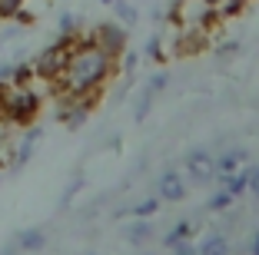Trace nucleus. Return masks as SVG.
Returning a JSON list of instances; mask_svg holds the SVG:
<instances>
[{"label":"nucleus","instance_id":"f03ea898","mask_svg":"<svg viewBox=\"0 0 259 255\" xmlns=\"http://www.w3.org/2000/svg\"><path fill=\"white\" fill-rule=\"evenodd\" d=\"M0 116L17 129L33 126L40 116V93L33 90V83L30 86H10L7 83V90L0 96Z\"/></svg>","mask_w":259,"mask_h":255},{"label":"nucleus","instance_id":"f257e3e1","mask_svg":"<svg viewBox=\"0 0 259 255\" xmlns=\"http://www.w3.org/2000/svg\"><path fill=\"white\" fill-rule=\"evenodd\" d=\"M116 60L107 50H100L90 37H76L73 50H70V60L63 67L60 80L54 83L57 93L63 96H87V93H100L103 83L113 76Z\"/></svg>","mask_w":259,"mask_h":255},{"label":"nucleus","instance_id":"4be33fe9","mask_svg":"<svg viewBox=\"0 0 259 255\" xmlns=\"http://www.w3.org/2000/svg\"><path fill=\"white\" fill-rule=\"evenodd\" d=\"M4 255H17V245H7V252H4Z\"/></svg>","mask_w":259,"mask_h":255},{"label":"nucleus","instance_id":"9d476101","mask_svg":"<svg viewBox=\"0 0 259 255\" xmlns=\"http://www.w3.org/2000/svg\"><path fill=\"white\" fill-rule=\"evenodd\" d=\"M17 245L27 248V252H40V248H44V232H40V229H23Z\"/></svg>","mask_w":259,"mask_h":255},{"label":"nucleus","instance_id":"ddd939ff","mask_svg":"<svg viewBox=\"0 0 259 255\" xmlns=\"http://www.w3.org/2000/svg\"><path fill=\"white\" fill-rule=\"evenodd\" d=\"M226 179H229V189H226L229 195H236L246 189V173H226Z\"/></svg>","mask_w":259,"mask_h":255},{"label":"nucleus","instance_id":"0eeeda50","mask_svg":"<svg viewBox=\"0 0 259 255\" xmlns=\"http://www.w3.org/2000/svg\"><path fill=\"white\" fill-rule=\"evenodd\" d=\"M199 255H229V242L223 239V235H206L203 242H199V248H196Z\"/></svg>","mask_w":259,"mask_h":255},{"label":"nucleus","instance_id":"1a4fd4ad","mask_svg":"<svg viewBox=\"0 0 259 255\" xmlns=\"http://www.w3.org/2000/svg\"><path fill=\"white\" fill-rule=\"evenodd\" d=\"M37 80V76H33V67L30 63H14V70H10V86H30V83Z\"/></svg>","mask_w":259,"mask_h":255},{"label":"nucleus","instance_id":"4468645a","mask_svg":"<svg viewBox=\"0 0 259 255\" xmlns=\"http://www.w3.org/2000/svg\"><path fill=\"white\" fill-rule=\"evenodd\" d=\"M186 235H190V225H186V222H180V225L173 229V232L166 235V245H176V242H183Z\"/></svg>","mask_w":259,"mask_h":255},{"label":"nucleus","instance_id":"423d86ee","mask_svg":"<svg viewBox=\"0 0 259 255\" xmlns=\"http://www.w3.org/2000/svg\"><path fill=\"white\" fill-rule=\"evenodd\" d=\"M186 169H190V176L196 182H209L216 176V159L209 156V152H190V159H186Z\"/></svg>","mask_w":259,"mask_h":255},{"label":"nucleus","instance_id":"20e7f679","mask_svg":"<svg viewBox=\"0 0 259 255\" xmlns=\"http://www.w3.org/2000/svg\"><path fill=\"white\" fill-rule=\"evenodd\" d=\"M173 17H176V23H180L183 30H206L220 14H216V7L206 4V0H180L176 10H173Z\"/></svg>","mask_w":259,"mask_h":255},{"label":"nucleus","instance_id":"7ed1b4c3","mask_svg":"<svg viewBox=\"0 0 259 255\" xmlns=\"http://www.w3.org/2000/svg\"><path fill=\"white\" fill-rule=\"evenodd\" d=\"M76 37H80V33H67V37H60L57 43H50L47 50H40L37 60L30 63L33 76H37V80H47V83L60 80L63 67H67V60H70V50H73V43H76Z\"/></svg>","mask_w":259,"mask_h":255},{"label":"nucleus","instance_id":"9b49d317","mask_svg":"<svg viewBox=\"0 0 259 255\" xmlns=\"http://www.w3.org/2000/svg\"><path fill=\"white\" fill-rule=\"evenodd\" d=\"M239 159H243V152H226V156L216 159V169H220V173H233L239 166Z\"/></svg>","mask_w":259,"mask_h":255},{"label":"nucleus","instance_id":"b1692460","mask_svg":"<svg viewBox=\"0 0 259 255\" xmlns=\"http://www.w3.org/2000/svg\"><path fill=\"white\" fill-rule=\"evenodd\" d=\"M103 4H110V7H113V0H103Z\"/></svg>","mask_w":259,"mask_h":255},{"label":"nucleus","instance_id":"f8f14e48","mask_svg":"<svg viewBox=\"0 0 259 255\" xmlns=\"http://www.w3.org/2000/svg\"><path fill=\"white\" fill-rule=\"evenodd\" d=\"M113 10H116V17H120L123 23H133V20H137V10L130 7L126 0H113Z\"/></svg>","mask_w":259,"mask_h":255},{"label":"nucleus","instance_id":"412c9836","mask_svg":"<svg viewBox=\"0 0 259 255\" xmlns=\"http://www.w3.org/2000/svg\"><path fill=\"white\" fill-rule=\"evenodd\" d=\"M252 255H259V232L252 235Z\"/></svg>","mask_w":259,"mask_h":255},{"label":"nucleus","instance_id":"aec40b11","mask_svg":"<svg viewBox=\"0 0 259 255\" xmlns=\"http://www.w3.org/2000/svg\"><path fill=\"white\" fill-rule=\"evenodd\" d=\"M153 209H156V202H153V199H150V202H143V206H137V216H150V212Z\"/></svg>","mask_w":259,"mask_h":255},{"label":"nucleus","instance_id":"2eb2a0df","mask_svg":"<svg viewBox=\"0 0 259 255\" xmlns=\"http://www.w3.org/2000/svg\"><path fill=\"white\" fill-rule=\"evenodd\" d=\"M67 33H76V17L73 14L60 17V37H67Z\"/></svg>","mask_w":259,"mask_h":255},{"label":"nucleus","instance_id":"dca6fc26","mask_svg":"<svg viewBox=\"0 0 259 255\" xmlns=\"http://www.w3.org/2000/svg\"><path fill=\"white\" fill-rule=\"evenodd\" d=\"M246 189H249L252 195H259V166H252L249 173H246Z\"/></svg>","mask_w":259,"mask_h":255},{"label":"nucleus","instance_id":"5701e85b","mask_svg":"<svg viewBox=\"0 0 259 255\" xmlns=\"http://www.w3.org/2000/svg\"><path fill=\"white\" fill-rule=\"evenodd\" d=\"M206 4H213V7H216V4H220V0H206Z\"/></svg>","mask_w":259,"mask_h":255},{"label":"nucleus","instance_id":"a211bd4d","mask_svg":"<svg viewBox=\"0 0 259 255\" xmlns=\"http://www.w3.org/2000/svg\"><path fill=\"white\" fill-rule=\"evenodd\" d=\"M130 239H133V242H143V239H150V225L137 222L133 229H130Z\"/></svg>","mask_w":259,"mask_h":255},{"label":"nucleus","instance_id":"39448f33","mask_svg":"<svg viewBox=\"0 0 259 255\" xmlns=\"http://www.w3.org/2000/svg\"><path fill=\"white\" fill-rule=\"evenodd\" d=\"M90 40L116 60V57L126 50V27H120V23H100L97 30L90 33Z\"/></svg>","mask_w":259,"mask_h":255},{"label":"nucleus","instance_id":"f3484780","mask_svg":"<svg viewBox=\"0 0 259 255\" xmlns=\"http://www.w3.org/2000/svg\"><path fill=\"white\" fill-rule=\"evenodd\" d=\"M229 202H233V195H229L226 189H223V192H216L213 199H209V209H226Z\"/></svg>","mask_w":259,"mask_h":255},{"label":"nucleus","instance_id":"6ab92c4d","mask_svg":"<svg viewBox=\"0 0 259 255\" xmlns=\"http://www.w3.org/2000/svg\"><path fill=\"white\" fill-rule=\"evenodd\" d=\"M173 248H176V255H199L196 245H190V242H176Z\"/></svg>","mask_w":259,"mask_h":255},{"label":"nucleus","instance_id":"6e6552de","mask_svg":"<svg viewBox=\"0 0 259 255\" xmlns=\"http://www.w3.org/2000/svg\"><path fill=\"white\" fill-rule=\"evenodd\" d=\"M160 192H163V199H183V182H180V176L176 173H166L160 179Z\"/></svg>","mask_w":259,"mask_h":255}]
</instances>
